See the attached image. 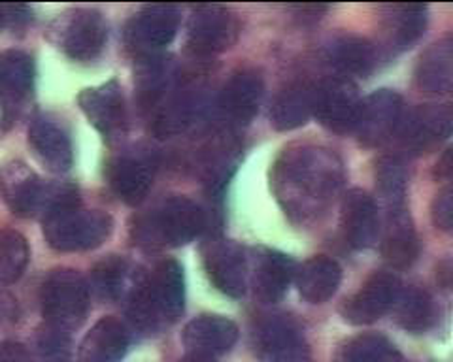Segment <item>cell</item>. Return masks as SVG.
<instances>
[{"mask_svg": "<svg viewBox=\"0 0 453 362\" xmlns=\"http://www.w3.org/2000/svg\"><path fill=\"white\" fill-rule=\"evenodd\" d=\"M344 164L334 151L321 146H293L273 169V191L286 215L306 225L329 210L342 191Z\"/></svg>", "mask_w": 453, "mask_h": 362, "instance_id": "cell-1", "label": "cell"}, {"mask_svg": "<svg viewBox=\"0 0 453 362\" xmlns=\"http://www.w3.org/2000/svg\"><path fill=\"white\" fill-rule=\"evenodd\" d=\"M186 308V277L181 264L166 259L150 275L142 277L125 310L133 330L138 334H157L174 325Z\"/></svg>", "mask_w": 453, "mask_h": 362, "instance_id": "cell-2", "label": "cell"}, {"mask_svg": "<svg viewBox=\"0 0 453 362\" xmlns=\"http://www.w3.org/2000/svg\"><path fill=\"white\" fill-rule=\"evenodd\" d=\"M210 230V214L188 197H170L134 217L131 236L144 249L188 245Z\"/></svg>", "mask_w": 453, "mask_h": 362, "instance_id": "cell-3", "label": "cell"}, {"mask_svg": "<svg viewBox=\"0 0 453 362\" xmlns=\"http://www.w3.org/2000/svg\"><path fill=\"white\" fill-rule=\"evenodd\" d=\"M46 323L65 330L78 328L91 308V289L85 277L74 270L51 272L40 292Z\"/></svg>", "mask_w": 453, "mask_h": 362, "instance_id": "cell-4", "label": "cell"}, {"mask_svg": "<svg viewBox=\"0 0 453 362\" xmlns=\"http://www.w3.org/2000/svg\"><path fill=\"white\" fill-rule=\"evenodd\" d=\"M113 230V221L101 210L70 207L44 219V236L50 247L61 253L89 252L106 242Z\"/></svg>", "mask_w": 453, "mask_h": 362, "instance_id": "cell-5", "label": "cell"}, {"mask_svg": "<svg viewBox=\"0 0 453 362\" xmlns=\"http://www.w3.org/2000/svg\"><path fill=\"white\" fill-rule=\"evenodd\" d=\"M50 38L68 59L91 63L101 57L108 41V25L98 11L74 10L51 23Z\"/></svg>", "mask_w": 453, "mask_h": 362, "instance_id": "cell-6", "label": "cell"}, {"mask_svg": "<svg viewBox=\"0 0 453 362\" xmlns=\"http://www.w3.org/2000/svg\"><path fill=\"white\" fill-rule=\"evenodd\" d=\"M242 31L236 13L219 4H198L193 8L186 44L196 57H214L226 49H231Z\"/></svg>", "mask_w": 453, "mask_h": 362, "instance_id": "cell-7", "label": "cell"}, {"mask_svg": "<svg viewBox=\"0 0 453 362\" xmlns=\"http://www.w3.org/2000/svg\"><path fill=\"white\" fill-rule=\"evenodd\" d=\"M265 83L257 71L234 72L225 81L218 99L214 102V114L219 121L221 131H234L246 124L257 116L263 102Z\"/></svg>", "mask_w": 453, "mask_h": 362, "instance_id": "cell-8", "label": "cell"}, {"mask_svg": "<svg viewBox=\"0 0 453 362\" xmlns=\"http://www.w3.org/2000/svg\"><path fill=\"white\" fill-rule=\"evenodd\" d=\"M180 10L170 4L146 6L127 23L125 44L136 59L159 55L173 40L180 29Z\"/></svg>", "mask_w": 453, "mask_h": 362, "instance_id": "cell-9", "label": "cell"}, {"mask_svg": "<svg viewBox=\"0 0 453 362\" xmlns=\"http://www.w3.org/2000/svg\"><path fill=\"white\" fill-rule=\"evenodd\" d=\"M406 108L403 96L389 89H380L361 99L359 116L353 132L366 147H380L393 142L399 132Z\"/></svg>", "mask_w": 453, "mask_h": 362, "instance_id": "cell-10", "label": "cell"}, {"mask_svg": "<svg viewBox=\"0 0 453 362\" xmlns=\"http://www.w3.org/2000/svg\"><path fill=\"white\" fill-rule=\"evenodd\" d=\"M259 362H310V347L301 325L289 315H266L253 332Z\"/></svg>", "mask_w": 453, "mask_h": 362, "instance_id": "cell-11", "label": "cell"}, {"mask_svg": "<svg viewBox=\"0 0 453 362\" xmlns=\"http://www.w3.org/2000/svg\"><path fill=\"white\" fill-rule=\"evenodd\" d=\"M203 264L208 280L223 295L231 298H242L246 295L250 264L242 245L211 236L203 245Z\"/></svg>", "mask_w": 453, "mask_h": 362, "instance_id": "cell-12", "label": "cell"}, {"mask_svg": "<svg viewBox=\"0 0 453 362\" xmlns=\"http://www.w3.org/2000/svg\"><path fill=\"white\" fill-rule=\"evenodd\" d=\"M206 108L208 102L204 89L180 78L159 106L150 114L151 132L157 138H173L186 132L201 119Z\"/></svg>", "mask_w": 453, "mask_h": 362, "instance_id": "cell-13", "label": "cell"}, {"mask_svg": "<svg viewBox=\"0 0 453 362\" xmlns=\"http://www.w3.org/2000/svg\"><path fill=\"white\" fill-rule=\"evenodd\" d=\"M451 127L453 111L449 104H425L406 111L395 140L408 155H423L448 140Z\"/></svg>", "mask_w": 453, "mask_h": 362, "instance_id": "cell-14", "label": "cell"}, {"mask_svg": "<svg viewBox=\"0 0 453 362\" xmlns=\"http://www.w3.org/2000/svg\"><path fill=\"white\" fill-rule=\"evenodd\" d=\"M361 96L353 81L333 78L314 83V109L316 117L325 129L336 134L353 132L359 116Z\"/></svg>", "mask_w": 453, "mask_h": 362, "instance_id": "cell-15", "label": "cell"}, {"mask_svg": "<svg viewBox=\"0 0 453 362\" xmlns=\"http://www.w3.org/2000/svg\"><path fill=\"white\" fill-rule=\"evenodd\" d=\"M403 290L399 275L393 272H374L356 295L340 305V315L349 325H371L393 310Z\"/></svg>", "mask_w": 453, "mask_h": 362, "instance_id": "cell-16", "label": "cell"}, {"mask_svg": "<svg viewBox=\"0 0 453 362\" xmlns=\"http://www.w3.org/2000/svg\"><path fill=\"white\" fill-rule=\"evenodd\" d=\"M429 21V8L425 4H388L380 13V46L384 57L412 48L423 36Z\"/></svg>", "mask_w": 453, "mask_h": 362, "instance_id": "cell-17", "label": "cell"}, {"mask_svg": "<svg viewBox=\"0 0 453 362\" xmlns=\"http://www.w3.org/2000/svg\"><path fill=\"white\" fill-rule=\"evenodd\" d=\"M78 104L85 117L106 140H116L127 129V104L118 79H110L103 86L83 89Z\"/></svg>", "mask_w": 453, "mask_h": 362, "instance_id": "cell-18", "label": "cell"}, {"mask_svg": "<svg viewBox=\"0 0 453 362\" xmlns=\"http://www.w3.org/2000/svg\"><path fill=\"white\" fill-rule=\"evenodd\" d=\"M48 181L42 179L21 161L8 162L0 170V197L19 217H40Z\"/></svg>", "mask_w": 453, "mask_h": 362, "instance_id": "cell-19", "label": "cell"}, {"mask_svg": "<svg viewBox=\"0 0 453 362\" xmlns=\"http://www.w3.org/2000/svg\"><path fill=\"white\" fill-rule=\"evenodd\" d=\"M155 170L157 166L144 153H123L106 166L108 185L121 202L136 206L148 197Z\"/></svg>", "mask_w": 453, "mask_h": 362, "instance_id": "cell-20", "label": "cell"}, {"mask_svg": "<svg viewBox=\"0 0 453 362\" xmlns=\"http://www.w3.org/2000/svg\"><path fill=\"white\" fill-rule=\"evenodd\" d=\"M181 340L188 355L214 360L233 350L238 340V327L229 317L204 313L186 325Z\"/></svg>", "mask_w": 453, "mask_h": 362, "instance_id": "cell-21", "label": "cell"}, {"mask_svg": "<svg viewBox=\"0 0 453 362\" xmlns=\"http://www.w3.org/2000/svg\"><path fill=\"white\" fill-rule=\"evenodd\" d=\"M28 144L35 157L55 174H65L74 164V146L63 124L48 116H38L28 127Z\"/></svg>", "mask_w": 453, "mask_h": 362, "instance_id": "cell-22", "label": "cell"}, {"mask_svg": "<svg viewBox=\"0 0 453 362\" xmlns=\"http://www.w3.org/2000/svg\"><path fill=\"white\" fill-rule=\"evenodd\" d=\"M381 55L374 41L356 34L334 36L325 48V61L338 78L351 81L353 78H368L378 66Z\"/></svg>", "mask_w": 453, "mask_h": 362, "instance_id": "cell-23", "label": "cell"}, {"mask_svg": "<svg viewBox=\"0 0 453 362\" xmlns=\"http://www.w3.org/2000/svg\"><path fill=\"white\" fill-rule=\"evenodd\" d=\"M340 227L353 249L374 245L380 236V214L376 200L363 189H351L344 194L340 207Z\"/></svg>", "mask_w": 453, "mask_h": 362, "instance_id": "cell-24", "label": "cell"}, {"mask_svg": "<svg viewBox=\"0 0 453 362\" xmlns=\"http://www.w3.org/2000/svg\"><path fill=\"white\" fill-rule=\"evenodd\" d=\"M295 274L296 262L289 255L276 252V249L259 247L253 257L251 272L255 297L265 304L280 302L295 282Z\"/></svg>", "mask_w": 453, "mask_h": 362, "instance_id": "cell-25", "label": "cell"}, {"mask_svg": "<svg viewBox=\"0 0 453 362\" xmlns=\"http://www.w3.org/2000/svg\"><path fill=\"white\" fill-rule=\"evenodd\" d=\"M136 96L140 109L151 114L159 102L180 81V71L173 59L166 55H151V57L136 59Z\"/></svg>", "mask_w": 453, "mask_h": 362, "instance_id": "cell-26", "label": "cell"}, {"mask_svg": "<svg viewBox=\"0 0 453 362\" xmlns=\"http://www.w3.org/2000/svg\"><path fill=\"white\" fill-rule=\"evenodd\" d=\"M131 332L113 317H103L80 343V362H123L129 351Z\"/></svg>", "mask_w": 453, "mask_h": 362, "instance_id": "cell-27", "label": "cell"}, {"mask_svg": "<svg viewBox=\"0 0 453 362\" xmlns=\"http://www.w3.org/2000/svg\"><path fill=\"white\" fill-rule=\"evenodd\" d=\"M146 274L138 272L133 264L118 255H110L96 262L91 270L89 289L108 302H127Z\"/></svg>", "mask_w": 453, "mask_h": 362, "instance_id": "cell-28", "label": "cell"}, {"mask_svg": "<svg viewBox=\"0 0 453 362\" xmlns=\"http://www.w3.org/2000/svg\"><path fill=\"white\" fill-rule=\"evenodd\" d=\"M414 81L419 91L448 94L453 87V40L444 36L421 53L416 64Z\"/></svg>", "mask_w": 453, "mask_h": 362, "instance_id": "cell-29", "label": "cell"}, {"mask_svg": "<svg viewBox=\"0 0 453 362\" xmlns=\"http://www.w3.org/2000/svg\"><path fill=\"white\" fill-rule=\"evenodd\" d=\"M340 282H342V268L336 260L325 255L311 257L301 267H296V289L310 304H323L333 298Z\"/></svg>", "mask_w": 453, "mask_h": 362, "instance_id": "cell-30", "label": "cell"}, {"mask_svg": "<svg viewBox=\"0 0 453 362\" xmlns=\"http://www.w3.org/2000/svg\"><path fill=\"white\" fill-rule=\"evenodd\" d=\"M421 252L419 238L408 212L388 214L384 238H381V257L393 268H408L418 260Z\"/></svg>", "mask_w": 453, "mask_h": 362, "instance_id": "cell-31", "label": "cell"}, {"mask_svg": "<svg viewBox=\"0 0 453 362\" xmlns=\"http://www.w3.org/2000/svg\"><path fill=\"white\" fill-rule=\"evenodd\" d=\"M314 109V83L295 81L281 89L271 106V123L276 131H295L311 117Z\"/></svg>", "mask_w": 453, "mask_h": 362, "instance_id": "cell-32", "label": "cell"}, {"mask_svg": "<svg viewBox=\"0 0 453 362\" xmlns=\"http://www.w3.org/2000/svg\"><path fill=\"white\" fill-rule=\"evenodd\" d=\"M36 68L31 55L23 51H6L0 55V94L18 108L35 89Z\"/></svg>", "mask_w": 453, "mask_h": 362, "instance_id": "cell-33", "label": "cell"}, {"mask_svg": "<svg viewBox=\"0 0 453 362\" xmlns=\"http://www.w3.org/2000/svg\"><path fill=\"white\" fill-rule=\"evenodd\" d=\"M393 310L396 323L412 334L427 332L438 317L433 297L421 287H403Z\"/></svg>", "mask_w": 453, "mask_h": 362, "instance_id": "cell-34", "label": "cell"}, {"mask_svg": "<svg viewBox=\"0 0 453 362\" xmlns=\"http://www.w3.org/2000/svg\"><path fill=\"white\" fill-rule=\"evenodd\" d=\"M376 189L380 199L384 200L388 214L406 212L408 192V170L399 155H384L376 162Z\"/></svg>", "mask_w": 453, "mask_h": 362, "instance_id": "cell-35", "label": "cell"}, {"mask_svg": "<svg viewBox=\"0 0 453 362\" xmlns=\"http://www.w3.org/2000/svg\"><path fill=\"white\" fill-rule=\"evenodd\" d=\"M336 362H404V358L381 334H361L344 343Z\"/></svg>", "mask_w": 453, "mask_h": 362, "instance_id": "cell-36", "label": "cell"}, {"mask_svg": "<svg viewBox=\"0 0 453 362\" xmlns=\"http://www.w3.org/2000/svg\"><path fill=\"white\" fill-rule=\"evenodd\" d=\"M31 249L18 230H0V285L16 283L25 274Z\"/></svg>", "mask_w": 453, "mask_h": 362, "instance_id": "cell-37", "label": "cell"}, {"mask_svg": "<svg viewBox=\"0 0 453 362\" xmlns=\"http://www.w3.org/2000/svg\"><path fill=\"white\" fill-rule=\"evenodd\" d=\"M36 350L42 362H68L73 355L70 332L53 325H44L36 338Z\"/></svg>", "mask_w": 453, "mask_h": 362, "instance_id": "cell-38", "label": "cell"}, {"mask_svg": "<svg viewBox=\"0 0 453 362\" xmlns=\"http://www.w3.org/2000/svg\"><path fill=\"white\" fill-rule=\"evenodd\" d=\"M431 217L436 229L449 232L453 227V191L449 185L438 191L431 204Z\"/></svg>", "mask_w": 453, "mask_h": 362, "instance_id": "cell-39", "label": "cell"}, {"mask_svg": "<svg viewBox=\"0 0 453 362\" xmlns=\"http://www.w3.org/2000/svg\"><path fill=\"white\" fill-rule=\"evenodd\" d=\"M33 11L27 4H0V26L19 29L31 21Z\"/></svg>", "mask_w": 453, "mask_h": 362, "instance_id": "cell-40", "label": "cell"}, {"mask_svg": "<svg viewBox=\"0 0 453 362\" xmlns=\"http://www.w3.org/2000/svg\"><path fill=\"white\" fill-rule=\"evenodd\" d=\"M0 362H33L27 347L18 342H0Z\"/></svg>", "mask_w": 453, "mask_h": 362, "instance_id": "cell-41", "label": "cell"}, {"mask_svg": "<svg viewBox=\"0 0 453 362\" xmlns=\"http://www.w3.org/2000/svg\"><path fill=\"white\" fill-rule=\"evenodd\" d=\"M12 119H13V108L4 99V96L0 94V136L8 131V127L12 124Z\"/></svg>", "mask_w": 453, "mask_h": 362, "instance_id": "cell-42", "label": "cell"}, {"mask_svg": "<svg viewBox=\"0 0 453 362\" xmlns=\"http://www.w3.org/2000/svg\"><path fill=\"white\" fill-rule=\"evenodd\" d=\"M436 172H438V177L449 179V176H451V149L444 151L442 159L436 164Z\"/></svg>", "mask_w": 453, "mask_h": 362, "instance_id": "cell-43", "label": "cell"}, {"mask_svg": "<svg viewBox=\"0 0 453 362\" xmlns=\"http://www.w3.org/2000/svg\"><path fill=\"white\" fill-rule=\"evenodd\" d=\"M13 310H16L13 298L4 295V292H0V319H12Z\"/></svg>", "mask_w": 453, "mask_h": 362, "instance_id": "cell-44", "label": "cell"}, {"mask_svg": "<svg viewBox=\"0 0 453 362\" xmlns=\"http://www.w3.org/2000/svg\"><path fill=\"white\" fill-rule=\"evenodd\" d=\"M181 362H214L211 358H203V357H193V355H188L186 358H183Z\"/></svg>", "mask_w": 453, "mask_h": 362, "instance_id": "cell-45", "label": "cell"}, {"mask_svg": "<svg viewBox=\"0 0 453 362\" xmlns=\"http://www.w3.org/2000/svg\"><path fill=\"white\" fill-rule=\"evenodd\" d=\"M0 29H3V26H0Z\"/></svg>", "mask_w": 453, "mask_h": 362, "instance_id": "cell-46", "label": "cell"}]
</instances>
